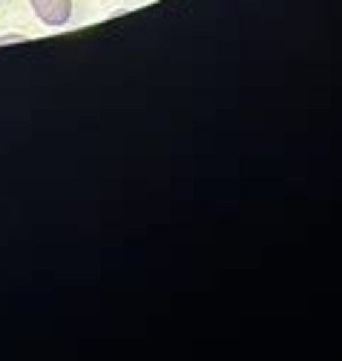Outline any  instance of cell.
<instances>
[{"label":"cell","mask_w":342,"mask_h":361,"mask_svg":"<svg viewBox=\"0 0 342 361\" xmlns=\"http://www.w3.org/2000/svg\"><path fill=\"white\" fill-rule=\"evenodd\" d=\"M40 23L47 26H64L72 15V0H29Z\"/></svg>","instance_id":"obj_1"}]
</instances>
